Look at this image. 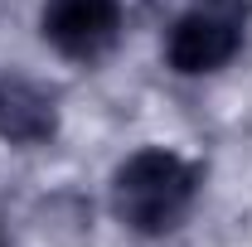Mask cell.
Segmentation results:
<instances>
[{"instance_id": "1", "label": "cell", "mask_w": 252, "mask_h": 247, "mask_svg": "<svg viewBox=\"0 0 252 247\" xmlns=\"http://www.w3.org/2000/svg\"><path fill=\"white\" fill-rule=\"evenodd\" d=\"M199 185H204V165H194L180 151H165V146H146L117 165L112 214L141 238H165L194 209Z\"/></svg>"}, {"instance_id": "2", "label": "cell", "mask_w": 252, "mask_h": 247, "mask_svg": "<svg viewBox=\"0 0 252 247\" xmlns=\"http://www.w3.org/2000/svg\"><path fill=\"white\" fill-rule=\"evenodd\" d=\"M252 25V0H194L165 34V63L180 78L219 73L243 54Z\"/></svg>"}, {"instance_id": "3", "label": "cell", "mask_w": 252, "mask_h": 247, "mask_svg": "<svg viewBox=\"0 0 252 247\" xmlns=\"http://www.w3.org/2000/svg\"><path fill=\"white\" fill-rule=\"evenodd\" d=\"M39 34L63 59L93 63L122 39V0H44Z\"/></svg>"}, {"instance_id": "4", "label": "cell", "mask_w": 252, "mask_h": 247, "mask_svg": "<svg viewBox=\"0 0 252 247\" xmlns=\"http://www.w3.org/2000/svg\"><path fill=\"white\" fill-rule=\"evenodd\" d=\"M59 131L54 93L30 78H0V141L10 146H44Z\"/></svg>"}]
</instances>
